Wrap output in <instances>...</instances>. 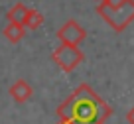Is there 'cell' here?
<instances>
[{"label":"cell","mask_w":134,"mask_h":124,"mask_svg":"<svg viewBox=\"0 0 134 124\" xmlns=\"http://www.w3.org/2000/svg\"><path fill=\"white\" fill-rule=\"evenodd\" d=\"M22 24H24L26 30H38L40 26L43 24V14L40 12V10H36V8H28Z\"/></svg>","instance_id":"cell-7"},{"label":"cell","mask_w":134,"mask_h":124,"mask_svg":"<svg viewBox=\"0 0 134 124\" xmlns=\"http://www.w3.org/2000/svg\"><path fill=\"white\" fill-rule=\"evenodd\" d=\"M85 55L79 49V46H67V43H59L53 51H51V61L65 73H71L83 63Z\"/></svg>","instance_id":"cell-3"},{"label":"cell","mask_w":134,"mask_h":124,"mask_svg":"<svg viewBox=\"0 0 134 124\" xmlns=\"http://www.w3.org/2000/svg\"><path fill=\"white\" fill-rule=\"evenodd\" d=\"M55 114L63 124H100L113 114V106L100 99L93 87L83 83L59 104Z\"/></svg>","instance_id":"cell-1"},{"label":"cell","mask_w":134,"mask_h":124,"mask_svg":"<svg viewBox=\"0 0 134 124\" xmlns=\"http://www.w3.org/2000/svg\"><path fill=\"white\" fill-rule=\"evenodd\" d=\"M126 0H103L100 4H105V6H120V4H124Z\"/></svg>","instance_id":"cell-9"},{"label":"cell","mask_w":134,"mask_h":124,"mask_svg":"<svg viewBox=\"0 0 134 124\" xmlns=\"http://www.w3.org/2000/svg\"><path fill=\"white\" fill-rule=\"evenodd\" d=\"M57 124H63V122H57Z\"/></svg>","instance_id":"cell-11"},{"label":"cell","mask_w":134,"mask_h":124,"mask_svg":"<svg viewBox=\"0 0 134 124\" xmlns=\"http://www.w3.org/2000/svg\"><path fill=\"white\" fill-rule=\"evenodd\" d=\"M100 124H105V122H100Z\"/></svg>","instance_id":"cell-12"},{"label":"cell","mask_w":134,"mask_h":124,"mask_svg":"<svg viewBox=\"0 0 134 124\" xmlns=\"http://www.w3.org/2000/svg\"><path fill=\"white\" fill-rule=\"evenodd\" d=\"M8 93H10V97H12L18 104H24V103H28V100L32 99L34 89H32V85H30L26 79H16V81L10 85Z\"/></svg>","instance_id":"cell-5"},{"label":"cell","mask_w":134,"mask_h":124,"mask_svg":"<svg viewBox=\"0 0 134 124\" xmlns=\"http://www.w3.org/2000/svg\"><path fill=\"white\" fill-rule=\"evenodd\" d=\"M2 33H4V37L10 43H18V41L24 40L26 28H24V24H18V22H8V26L2 30Z\"/></svg>","instance_id":"cell-6"},{"label":"cell","mask_w":134,"mask_h":124,"mask_svg":"<svg viewBox=\"0 0 134 124\" xmlns=\"http://www.w3.org/2000/svg\"><path fill=\"white\" fill-rule=\"evenodd\" d=\"M97 12L107 24L113 28V32L120 33L134 22V0H126L120 6H105L99 4Z\"/></svg>","instance_id":"cell-2"},{"label":"cell","mask_w":134,"mask_h":124,"mask_svg":"<svg viewBox=\"0 0 134 124\" xmlns=\"http://www.w3.org/2000/svg\"><path fill=\"white\" fill-rule=\"evenodd\" d=\"M26 12H28V6H26L24 2H18V4H14L12 8L8 10L6 18H8V22H18V24H22V22H24Z\"/></svg>","instance_id":"cell-8"},{"label":"cell","mask_w":134,"mask_h":124,"mask_svg":"<svg viewBox=\"0 0 134 124\" xmlns=\"http://www.w3.org/2000/svg\"><path fill=\"white\" fill-rule=\"evenodd\" d=\"M126 122H128V124H134V106L126 112Z\"/></svg>","instance_id":"cell-10"},{"label":"cell","mask_w":134,"mask_h":124,"mask_svg":"<svg viewBox=\"0 0 134 124\" xmlns=\"http://www.w3.org/2000/svg\"><path fill=\"white\" fill-rule=\"evenodd\" d=\"M87 37V30L75 20H67L61 28L57 30V40L59 43H67V46H79L81 41Z\"/></svg>","instance_id":"cell-4"},{"label":"cell","mask_w":134,"mask_h":124,"mask_svg":"<svg viewBox=\"0 0 134 124\" xmlns=\"http://www.w3.org/2000/svg\"><path fill=\"white\" fill-rule=\"evenodd\" d=\"M100 2H103V0H100Z\"/></svg>","instance_id":"cell-13"}]
</instances>
